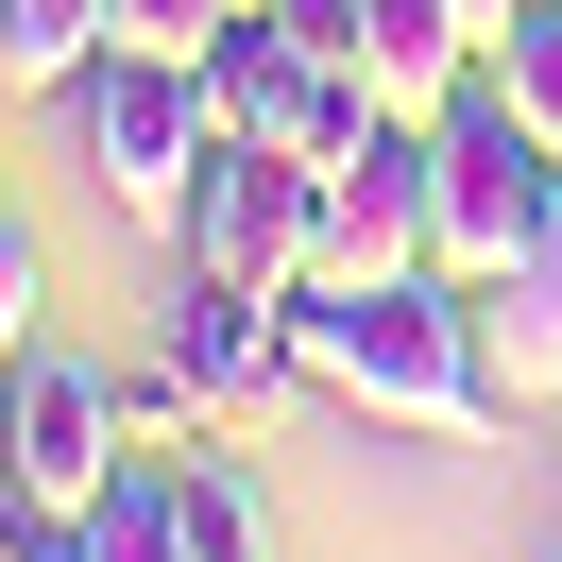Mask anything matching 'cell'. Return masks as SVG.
<instances>
[{"label": "cell", "mask_w": 562, "mask_h": 562, "mask_svg": "<svg viewBox=\"0 0 562 562\" xmlns=\"http://www.w3.org/2000/svg\"><path fill=\"white\" fill-rule=\"evenodd\" d=\"M290 341H307V392H341V409H375V426H426V443H460V426L512 409V392H494V341H477V290H443V273L290 290Z\"/></svg>", "instance_id": "cell-1"}, {"label": "cell", "mask_w": 562, "mask_h": 562, "mask_svg": "<svg viewBox=\"0 0 562 562\" xmlns=\"http://www.w3.org/2000/svg\"><path fill=\"white\" fill-rule=\"evenodd\" d=\"M546 188H562V154L528 137L494 86H460V103L426 120V273H443V290H494L528 239H546Z\"/></svg>", "instance_id": "cell-2"}, {"label": "cell", "mask_w": 562, "mask_h": 562, "mask_svg": "<svg viewBox=\"0 0 562 562\" xmlns=\"http://www.w3.org/2000/svg\"><path fill=\"white\" fill-rule=\"evenodd\" d=\"M69 103H86V171H103V205L171 239V222H188V171H205V154H222V120H205V86H188L171 52H103V69H86Z\"/></svg>", "instance_id": "cell-3"}, {"label": "cell", "mask_w": 562, "mask_h": 562, "mask_svg": "<svg viewBox=\"0 0 562 562\" xmlns=\"http://www.w3.org/2000/svg\"><path fill=\"white\" fill-rule=\"evenodd\" d=\"M154 358H171L188 392H205V426H273L290 392H307V341H290V290H239V273H188L171 256V290H154Z\"/></svg>", "instance_id": "cell-4"}, {"label": "cell", "mask_w": 562, "mask_h": 562, "mask_svg": "<svg viewBox=\"0 0 562 562\" xmlns=\"http://www.w3.org/2000/svg\"><path fill=\"white\" fill-rule=\"evenodd\" d=\"M307 239H324V171L273 137H222L205 171H188V222L171 256L188 273H239V290H307Z\"/></svg>", "instance_id": "cell-5"}, {"label": "cell", "mask_w": 562, "mask_h": 562, "mask_svg": "<svg viewBox=\"0 0 562 562\" xmlns=\"http://www.w3.org/2000/svg\"><path fill=\"white\" fill-rule=\"evenodd\" d=\"M120 358H86V341H18V375H0V477H35V494H103L120 477Z\"/></svg>", "instance_id": "cell-6"}, {"label": "cell", "mask_w": 562, "mask_h": 562, "mask_svg": "<svg viewBox=\"0 0 562 562\" xmlns=\"http://www.w3.org/2000/svg\"><path fill=\"white\" fill-rule=\"evenodd\" d=\"M375 273H426V120H375V137L324 171L307 290H375Z\"/></svg>", "instance_id": "cell-7"}, {"label": "cell", "mask_w": 562, "mask_h": 562, "mask_svg": "<svg viewBox=\"0 0 562 562\" xmlns=\"http://www.w3.org/2000/svg\"><path fill=\"white\" fill-rule=\"evenodd\" d=\"M358 86H375V120H443L460 86H477V18L460 0H358Z\"/></svg>", "instance_id": "cell-8"}, {"label": "cell", "mask_w": 562, "mask_h": 562, "mask_svg": "<svg viewBox=\"0 0 562 562\" xmlns=\"http://www.w3.org/2000/svg\"><path fill=\"white\" fill-rule=\"evenodd\" d=\"M477 341H494V392L512 409H562V188H546V239L477 290Z\"/></svg>", "instance_id": "cell-9"}, {"label": "cell", "mask_w": 562, "mask_h": 562, "mask_svg": "<svg viewBox=\"0 0 562 562\" xmlns=\"http://www.w3.org/2000/svg\"><path fill=\"white\" fill-rule=\"evenodd\" d=\"M307 69H324V52L290 35L273 0H239L222 35L188 52V86H205V120H222V137H273V120H290V86H307Z\"/></svg>", "instance_id": "cell-10"}, {"label": "cell", "mask_w": 562, "mask_h": 562, "mask_svg": "<svg viewBox=\"0 0 562 562\" xmlns=\"http://www.w3.org/2000/svg\"><path fill=\"white\" fill-rule=\"evenodd\" d=\"M171 512H188V562H273V494H256L239 426H205V443H171Z\"/></svg>", "instance_id": "cell-11"}, {"label": "cell", "mask_w": 562, "mask_h": 562, "mask_svg": "<svg viewBox=\"0 0 562 562\" xmlns=\"http://www.w3.org/2000/svg\"><path fill=\"white\" fill-rule=\"evenodd\" d=\"M103 69V0H0V103H69Z\"/></svg>", "instance_id": "cell-12"}, {"label": "cell", "mask_w": 562, "mask_h": 562, "mask_svg": "<svg viewBox=\"0 0 562 562\" xmlns=\"http://www.w3.org/2000/svg\"><path fill=\"white\" fill-rule=\"evenodd\" d=\"M86 562H188V512H171V460H154V443L86 494Z\"/></svg>", "instance_id": "cell-13"}, {"label": "cell", "mask_w": 562, "mask_h": 562, "mask_svg": "<svg viewBox=\"0 0 562 562\" xmlns=\"http://www.w3.org/2000/svg\"><path fill=\"white\" fill-rule=\"evenodd\" d=\"M477 86H494V103H512L528 137L562 154V0H512V35L477 52Z\"/></svg>", "instance_id": "cell-14"}, {"label": "cell", "mask_w": 562, "mask_h": 562, "mask_svg": "<svg viewBox=\"0 0 562 562\" xmlns=\"http://www.w3.org/2000/svg\"><path fill=\"white\" fill-rule=\"evenodd\" d=\"M222 18H239V0H103V52H171V69H188Z\"/></svg>", "instance_id": "cell-15"}, {"label": "cell", "mask_w": 562, "mask_h": 562, "mask_svg": "<svg viewBox=\"0 0 562 562\" xmlns=\"http://www.w3.org/2000/svg\"><path fill=\"white\" fill-rule=\"evenodd\" d=\"M0 562H86V512L35 494V477H0Z\"/></svg>", "instance_id": "cell-16"}, {"label": "cell", "mask_w": 562, "mask_h": 562, "mask_svg": "<svg viewBox=\"0 0 562 562\" xmlns=\"http://www.w3.org/2000/svg\"><path fill=\"white\" fill-rule=\"evenodd\" d=\"M52 256H35V222H18V205H0V358H18V341H52Z\"/></svg>", "instance_id": "cell-17"}, {"label": "cell", "mask_w": 562, "mask_h": 562, "mask_svg": "<svg viewBox=\"0 0 562 562\" xmlns=\"http://www.w3.org/2000/svg\"><path fill=\"white\" fill-rule=\"evenodd\" d=\"M460 18H477V52H494V35H512V0H460Z\"/></svg>", "instance_id": "cell-18"}, {"label": "cell", "mask_w": 562, "mask_h": 562, "mask_svg": "<svg viewBox=\"0 0 562 562\" xmlns=\"http://www.w3.org/2000/svg\"><path fill=\"white\" fill-rule=\"evenodd\" d=\"M0 375H18V358H0Z\"/></svg>", "instance_id": "cell-19"}]
</instances>
